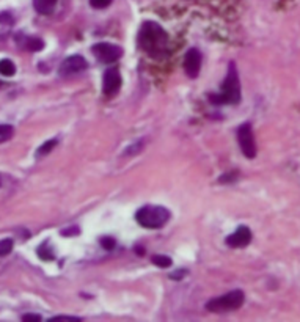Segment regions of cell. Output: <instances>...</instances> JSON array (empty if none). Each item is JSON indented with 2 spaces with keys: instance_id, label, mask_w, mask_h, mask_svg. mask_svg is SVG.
Listing matches in <instances>:
<instances>
[{
  "instance_id": "1",
  "label": "cell",
  "mask_w": 300,
  "mask_h": 322,
  "mask_svg": "<svg viewBox=\"0 0 300 322\" xmlns=\"http://www.w3.org/2000/svg\"><path fill=\"white\" fill-rule=\"evenodd\" d=\"M168 36L165 30L156 22H145L139 33V44L143 51L156 58H162L165 55Z\"/></svg>"
},
{
  "instance_id": "2",
  "label": "cell",
  "mask_w": 300,
  "mask_h": 322,
  "mask_svg": "<svg viewBox=\"0 0 300 322\" xmlns=\"http://www.w3.org/2000/svg\"><path fill=\"white\" fill-rule=\"evenodd\" d=\"M239 101H241V83L234 64L231 63L228 76L222 85V91L219 95H212L211 102L223 105V104H238Z\"/></svg>"
},
{
  "instance_id": "3",
  "label": "cell",
  "mask_w": 300,
  "mask_h": 322,
  "mask_svg": "<svg viewBox=\"0 0 300 322\" xmlns=\"http://www.w3.org/2000/svg\"><path fill=\"white\" fill-rule=\"evenodd\" d=\"M135 219L143 228L157 229V228H162L168 222L170 212L164 206H143L135 214Z\"/></svg>"
},
{
  "instance_id": "4",
  "label": "cell",
  "mask_w": 300,
  "mask_h": 322,
  "mask_svg": "<svg viewBox=\"0 0 300 322\" xmlns=\"http://www.w3.org/2000/svg\"><path fill=\"white\" fill-rule=\"evenodd\" d=\"M244 292L236 289V291H231L222 297H217V298H212L209 300V302L206 304V310L212 311V313H223V311H231V310H236L242 307L244 304Z\"/></svg>"
},
{
  "instance_id": "5",
  "label": "cell",
  "mask_w": 300,
  "mask_h": 322,
  "mask_svg": "<svg viewBox=\"0 0 300 322\" xmlns=\"http://www.w3.org/2000/svg\"><path fill=\"white\" fill-rule=\"evenodd\" d=\"M91 52L102 63H113L123 55V49L117 44H110V42H98L93 46Z\"/></svg>"
},
{
  "instance_id": "6",
  "label": "cell",
  "mask_w": 300,
  "mask_h": 322,
  "mask_svg": "<svg viewBox=\"0 0 300 322\" xmlns=\"http://www.w3.org/2000/svg\"><path fill=\"white\" fill-rule=\"evenodd\" d=\"M238 140H239V145H241L244 156L248 157V159H255L256 143H255V137H253V131H251L250 123H245L238 129Z\"/></svg>"
},
{
  "instance_id": "7",
  "label": "cell",
  "mask_w": 300,
  "mask_h": 322,
  "mask_svg": "<svg viewBox=\"0 0 300 322\" xmlns=\"http://www.w3.org/2000/svg\"><path fill=\"white\" fill-rule=\"evenodd\" d=\"M87 60L82 55H71L60 64V76H71L87 70Z\"/></svg>"
},
{
  "instance_id": "8",
  "label": "cell",
  "mask_w": 300,
  "mask_h": 322,
  "mask_svg": "<svg viewBox=\"0 0 300 322\" xmlns=\"http://www.w3.org/2000/svg\"><path fill=\"white\" fill-rule=\"evenodd\" d=\"M121 87V74L118 70H107L104 73V80H102V91L105 96H113L118 93Z\"/></svg>"
},
{
  "instance_id": "9",
  "label": "cell",
  "mask_w": 300,
  "mask_h": 322,
  "mask_svg": "<svg viewBox=\"0 0 300 322\" xmlns=\"http://www.w3.org/2000/svg\"><path fill=\"white\" fill-rule=\"evenodd\" d=\"M200 68H201V54L198 52V49H190L184 58L186 74L190 79H195L200 74Z\"/></svg>"
},
{
  "instance_id": "10",
  "label": "cell",
  "mask_w": 300,
  "mask_h": 322,
  "mask_svg": "<svg viewBox=\"0 0 300 322\" xmlns=\"http://www.w3.org/2000/svg\"><path fill=\"white\" fill-rule=\"evenodd\" d=\"M251 241V231L247 226H239L233 234L226 238V244L233 248H239L248 245Z\"/></svg>"
},
{
  "instance_id": "11",
  "label": "cell",
  "mask_w": 300,
  "mask_h": 322,
  "mask_svg": "<svg viewBox=\"0 0 300 322\" xmlns=\"http://www.w3.org/2000/svg\"><path fill=\"white\" fill-rule=\"evenodd\" d=\"M14 19L10 13H0V41L8 38L13 30Z\"/></svg>"
},
{
  "instance_id": "12",
  "label": "cell",
  "mask_w": 300,
  "mask_h": 322,
  "mask_svg": "<svg viewBox=\"0 0 300 322\" xmlns=\"http://www.w3.org/2000/svg\"><path fill=\"white\" fill-rule=\"evenodd\" d=\"M57 5V0H33V7L39 14H51Z\"/></svg>"
},
{
  "instance_id": "13",
  "label": "cell",
  "mask_w": 300,
  "mask_h": 322,
  "mask_svg": "<svg viewBox=\"0 0 300 322\" xmlns=\"http://www.w3.org/2000/svg\"><path fill=\"white\" fill-rule=\"evenodd\" d=\"M22 46L30 51V52H36V51H42L44 49V41L39 39V38H26Z\"/></svg>"
},
{
  "instance_id": "14",
  "label": "cell",
  "mask_w": 300,
  "mask_h": 322,
  "mask_svg": "<svg viewBox=\"0 0 300 322\" xmlns=\"http://www.w3.org/2000/svg\"><path fill=\"white\" fill-rule=\"evenodd\" d=\"M14 73H16V66H14V63L11 60L5 58V60L0 61V74L5 76V77H11V76H14Z\"/></svg>"
},
{
  "instance_id": "15",
  "label": "cell",
  "mask_w": 300,
  "mask_h": 322,
  "mask_svg": "<svg viewBox=\"0 0 300 322\" xmlns=\"http://www.w3.org/2000/svg\"><path fill=\"white\" fill-rule=\"evenodd\" d=\"M14 134V127L10 124H0V143L8 142Z\"/></svg>"
},
{
  "instance_id": "16",
  "label": "cell",
  "mask_w": 300,
  "mask_h": 322,
  "mask_svg": "<svg viewBox=\"0 0 300 322\" xmlns=\"http://www.w3.org/2000/svg\"><path fill=\"white\" fill-rule=\"evenodd\" d=\"M151 261H153V264H156L157 267H162V269L171 266V258L170 256H164V255H154L151 258Z\"/></svg>"
},
{
  "instance_id": "17",
  "label": "cell",
  "mask_w": 300,
  "mask_h": 322,
  "mask_svg": "<svg viewBox=\"0 0 300 322\" xmlns=\"http://www.w3.org/2000/svg\"><path fill=\"white\" fill-rule=\"evenodd\" d=\"M57 146V140H49V142H46L42 146H39L38 148V151H36V156L38 157H42V156H46V154H49L52 149Z\"/></svg>"
},
{
  "instance_id": "18",
  "label": "cell",
  "mask_w": 300,
  "mask_h": 322,
  "mask_svg": "<svg viewBox=\"0 0 300 322\" xmlns=\"http://www.w3.org/2000/svg\"><path fill=\"white\" fill-rule=\"evenodd\" d=\"M38 256L41 258L42 261H52L54 260V253L46 247V245H41L39 248H38Z\"/></svg>"
},
{
  "instance_id": "19",
  "label": "cell",
  "mask_w": 300,
  "mask_h": 322,
  "mask_svg": "<svg viewBox=\"0 0 300 322\" xmlns=\"http://www.w3.org/2000/svg\"><path fill=\"white\" fill-rule=\"evenodd\" d=\"M13 241L11 239H4V241H0V256H7L11 253L13 250Z\"/></svg>"
},
{
  "instance_id": "20",
  "label": "cell",
  "mask_w": 300,
  "mask_h": 322,
  "mask_svg": "<svg viewBox=\"0 0 300 322\" xmlns=\"http://www.w3.org/2000/svg\"><path fill=\"white\" fill-rule=\"evenodd\" d=\"M110 4H112V0H90V5L93 8H98V10L107 8Z\"/></svg>"
},
{
  "instance_id": "21",
  "label": "cell",
  "mask_w": 300,
  "mask_h": 322,
  "mask_svg": "<svg viewBox=\"0 0 300 322\" xmlns=\"http://www.w3.org/2000/svg\"><path fill=\"white\" fill-rule=\"evenodd\" d=\"M115 239L113 238H102L101 239V245L105 248V250H113L115 248Z\"/></svg>"
},
{
  "instance_id": "22",
  "label": "cell",
  "mask_w": 300,
  "mask_h": 322,
  "mask_svg": "<svg viewBox=\"0 0 300 322\" xmlns=\"http://www.w3.org/2000/svg\"><path fill=\"white\" fill-rule=\"evenodd\" d=\"M42 317L39 316V314H24L22 316V320H26V322H29V320H35V322H38V320H41Z\"/></svg>"
},
{
  "instance_id": "23",
  "label": "cell",
  "mask_w": 300,
  "mask_h": 322,
  "mask_svg": "<svg viewBox=\"0 0 300 322\" xmlns=\"http://www.w3.org/2000/svg\"><path fill=\"white\" fill-rule=\"evenodd\" d=\"M77 233H79V228H76V226H73V228H70V229H63V231H61L63 236H74V234H77Z\"/></svg>"
},
{
  "instance_id": "24",
  "label": "cell",
  "mask_w": 300,
  "mask_h": 322,
  "mask_svg": "<svg viewBox=\"0 0 300 322\" xmlns=\"http://www.w3.org/2000/svg\"><path fill=\"white\" fill-rule=\"evenodd\" d=\"M186 273H187L186 270H178V273H171V275H170V278H173V280L176 278V280H179V278H181V277H184Z\"/></svg>"
},
{
  "instance_id": "25",
  "label": "cell",
  "mask_w": 300,
  "mask_h": 322,
  "mask_svg": "<svg viewBox=\"0 0 300 322\" xmlns=\"http://www.w3.org/2000/svg\"><path fill=\"white\" fill-rule=\"evenodd\" d=\"M58 319H70V320H80L79 317H74V316H57V317H54V320H58Z\"/></svg>"
},
{
  "instance_id": "26",
  "label": "cell",
  "mask_w": 300,
  "mask_h": 322,
  "mask_svg": "<svg viewBox=\"0 0 300 322\" xmlns=\"http://www.w3.org/2000/svg\"><path fill=\"white\" fill-rule=\"evenodd\" d=\"M0 187H2V179H0Z\"/></svg>"
}]
</instances>
